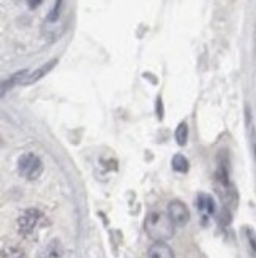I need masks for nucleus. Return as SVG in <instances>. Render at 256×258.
<instances>
[{
  "mask_svg": "<svg viewBox=\"0 0 256 258\" xmlns=\"http://www.w3.org/2000/svg\"><path fill=\"white\" fill-rule=\"evenodd\" d=\"M144 230L153 241H166L174 234V222L164 212L152 211L144 220Z\"/></svg>",
  "mask_w": 256,
  "mask_h": 258,
  "instance_id": "nucleus-1",
  "label": "nucleus"
},
{
  "mask_svg": "<svg viewBox=\"0 0 256 258\" xmlns=\"http://www.w3.org/2000/svg\"><path fill=\"white\" fill-rule=\"evenodd\" d=\"M44 220L43 212L37 208L26 209L18 219V230L24 238H32L35 234L41 225V222Z\"/></svg>",
  "mask_w": 256,
  "mask_h": 258,
  "instance_id": "nucleus-2",
  "label": "nucleus"
},
{
  "mask_svg": "<svg viewBox=\"0 0 256 258\" xmlns=\"http://www.w3.org/2000/svg\"><path fill=\"white\" fill-rule=\"evenodd\" d=\"M18 171L22 177L29 179V181H35L43 173V163L40 157L35 154H24L18 162Z\"/></svg>",
  "mask_w": 256,
  "mask_h": 258,
  "instance_id": "nucleus-3",
  "label": "nucleus"
},
{
  "mask_svg": "<svg viewBox=\"0 0 256 258\" xmlns=\"http://www.w3.org/2000/svg\"><path fill=\"white\" fill-rule=\"evenodd\" d=\"M168 216L174 222V225L177 227H184L190 220V211L182 203V201H171L168 205Z\"/></svg>",
  "mask_w": 256,
  "mask_h": 258,
  "instance_id": "nucleus-4",
  "label": "nucleus"
},
{
  "mask_svg": "<svg viewBox=\"0 0 256 258\" xmlns=\"http://www.w3.org/2000/svg\"><path fill=\"white\" fill-rule=\"evenodd\" d=\"M147 258H174V252L164 241H155L147 250Z\"/></svg>",
  "mask_w": 256,
  "mask_h": 258,
  "instance_id": "nucleus-5",
  "label": "nucleus"
},
{
  "mask_svg": "<svg viewBox=\"0 0 256 258\" xmlns=\"http://www.w3.org/2000/svg\"><path fill=\"white\" fill-rule=\"evenodd\" d=\"M38 258H63V245L59 239H52L38 252Z\"/></svg>",
  "mask_w": 256,
  "mask_h": 258,
  "instance_id": "nucleus-6",
  "label": "nucleus"
},
{
  "mask_svg": "<svg viewBox=\"0 0 256 258\" xmlns=\"http://www.w3.org/2000/svg\"><path fill=\"white\" fill-rule=\"evenodd\" d=\"M196 208L203 212L206 217H210L215 214V203L210 195L207 194H199L196 197Z\"/></svg>",
  "mask_w": 256,
  "mask_h": 258,
  "instance_id": "nucleus-7",
  "label": "nucleus"
},
{
  "mask_svg": "<svg viewBox=\"0 0 256 258\" xmlns=\"http://www.w3.org/2000/svg\"><path fill=\"white\" fill-rule=\"evenodd\" d=\"M55 63H57V60L54 59V60L48 62L46 65L40 67V69H38L37 72H33L32 75H29V76L26 78V80H24V84H33V83H37L38 80H41V78H43L44 75H46V73L52 69V67H54Z\"/></svg>",
  "mask_w": 256,
  "mask_h": 258,
  "instance_id": "nucleus-8",
  "label": "nucleus"
},
{
  "mask_svg": "<svg viewBox=\"0 0 256 258\" xmlns=\"http://www.w3.org/2000/svg\"><path fill=\"white\" fill-rule=\"evenodd\" d=\"M171 165H173V170L177 171V173H187L188 171V160L181 154H177V155L173 157Z\"/></svg>",
  "mask_w": 256,
  "mask_h": 258,
  "instance_id": "nucleus-9",
  "label": "nucleus"
},
{
  "mask_svg": "<svg viewBox=\"0 0 256 258\" xmlns=\"http://www.w3.org/2000/svg\"><path fill=\"white\" fill-rule=\"evenodd\" d=\"M187 138H188V125L185 124V122H182V124H179V127H177V130H176V141L179 146H185Z\"/></svg>",
  "mask_w": 256,
  "mask_h": 258,
  "instance_id": "nucleus-10",
  "label": "nucleus"
},
{
  "mask_svg": "<svg viewBox=\"0 0 256 258\" xmlns=\"http://www.w3.org/2000/svg\"><path fill=\"white\" fill-rule=\"evenodd\" d=\"M2 258H24V252L18 247H7L2 250Z\"/></svg>",
  "mask_w": 256,
  "mask_h": 258,
  "instance_id": "nucleus-11",
  "label": "nucleus"
},
{
  "mask_svg": "<svg viewBox=\"0 0 256 258\" xmlns=\"http://www.w3.org/2000/svg\"><path fill=\"white\" fill-rule=\"evenodd\" d=\"M60 5H62V0H57V2H55L54 10L51 11V15H49V21H55V19H57L59 11H60Z\"/></svg>",
  "mask_w": 256,
  "mask_h": 258,
  "instance_id": "nucleus-12",
  "label": "nucleus"
},
{
  "mask_svg": "<svg viewBox=\"0 0 256 258\" xmlns=\"http://www.w3.org/2000/svg\"><path fill=\"white\" fill-rule=\"evenodd\" d=\"M247 236H248V241H250L251 249L256 252V234H254V231L248 228V230H247Z\"/></svg>",
  "mask_w": 256,
  "mask_h": 258,
  "instance_id": "nucleus-13",
  "label": "nucleus"
},
{
  "mask_svg": "<svg viewBox=\"0 0 256 258\" xmlns=\"http://www.w3.org/2000/svg\"><path fill=\"white\" fill-rule=\"evenodd\" d=\"M41 2H43V0H27V4H29L30 8H37Z\"/></svg>",
  "mask_w": 256,
  "mask_h": 258,
  "instance_id": "nucleus-14",
  "label": "nucleus"
}]
</instances>
